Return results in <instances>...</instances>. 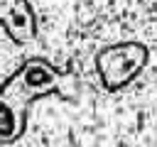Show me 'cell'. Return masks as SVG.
Here are the masks:
<instances>
[{"instance_id": "3957f363", "label": "cell", "mask_w": 157, "mask_h": 147, "mask_svg": "<svg viewBox=\"0 0 157 147\" xmlns=\"http://www.w3.org/2000/svg\"><path fill=\"white\" fill-rule=\"evenodd\" d=\"M0 24L15 44H25L34 37L32 12L25 0H0Z\"/></svg>"}, {"instance_id": "6da1fadb", "label": "cell", "mask_w": 157, "mask_h": 147, "mask_svg": "<svg viewBox=\"0 0 157 147\" xmlns=\"http://www.w3.org/2000/svg\"><path fill=\"white\" fill-rule=\"evenodd\" d=\"M64 74H59L44 59H27L22 66L0 86V142L10 145L25 132L27 105L47 93L59 91Z\"/></svg>"}, {"instance_id": "7a4b0ae2", "label": "cell", "mask_w": 157, "mask_h": 147, "mask_svg": "<svg viewBox=\"0 0 157 147\" xmlns=\"http://www.w3.org/2000/svg\"><path fill=\"white\" fill-rule=\"evenodd\" d=\"M147 61V49L142 44H118L110 47L101 54L98 59V71L103 78V86L115 91L120 86H125Z\"/></svg>"}]
</instances>
